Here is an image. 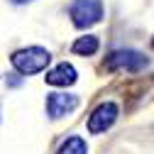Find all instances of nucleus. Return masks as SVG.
<instances>
[{"mask_svg": "<svg viewBox=\"0 0 154 154\" xmlns=\"http://www.w3.org/2000/svg\"><path fill=\"white\" fill-rule=\"evenodd\" d=\"M56 154H86V142L81 137H69Z\"/></svg>", "mask_w": 154, "mask_h": 154, "instance_id": "6e6552de", "label": "nucleus"}, {"mask_svg": "<svg viewBox=\"0 0 154 154\" xmlns=\"http://www.w3.org/2000/svg\"><path fill=\"white\" fill-rule=\"evenodd\" d=\"M76 69L71 66V64H59V66H54L49 73H47V83H51V86H73L76 83Z\"/></svg>", "mask_w": 154, "mask_h": 154, "instance_id": "423d86ee", "label": "nucleus"}, {"mask_svg": "<svg viewBox=\"0 0 154 154\" xmlns=\"http://www.w3.org/2000/svg\"><path fill=\"white\" fill-rule=\"evenodd\" d=\"M152 49H154V39H152Z\"/></svg>", "mask_w": 154, "mask_h": 154, "instance_id": "9b49d317", "label": "nucleus"}, {"mask_svg": "<svg viewBox=\"0 0 154 154\" xmlns=\"http://www.w3.org/2000/svg\"><path fill=\"white\" fill-rule=\"evenodd\" d=\"M105 66L110 71H118V69H125V71H142L147 66V56L140 54V51H132V49H118L112 51L108 59H105Z\"/></svg>", "mask_w": 154, "mask_h": 154, "instance_id": "7ed1b4c3", "label": "nucleus"}, {"mask_svg": "<svg viewBox=\"0 0 154 154\" xmlns=\"http://www.w3.org/2000/svg\"><path fill=\"white\" fill-rule=\"evenodd\" d=\"M10 3H15V5H25V3H32V0H10Z\"/></svg>", "mask_w": 154, "mask_h": 154, "instance_id": "9d476101", "label": "nucleus"}, {"mask_svg": "<svg viewBox=\"0 0 154 154\" xmlns=\"http://www.w3.org/2000/svg\"><path fill=\"white\" fill-rule=\"evenodd\" d=\"M69 15L76 27H91L95 22H100L103 17V3L100 0H73L71 8H69Z\"/></svg>", "mask_w": 154, "mask_h": 154, "instance_id": "f03ea898", "label": "nucleus"}, {"mask_svg": "<svg viewBox=\"0 0 154 154\" xmlns=\"http://www.w3.org/2000/svg\"><path fill=\"white\" fill-rule=\"evenodd\" d=\"M76 108H79V98L73 93H49V98H47V112L54 120L73 112Z\"/></svg>", "mask_w": 154, "mask_h": 154, "instance_id": "39448f33", "label": "nucleus"}, {"mask_svg": "<svg viewBox=\"0 0 154 154\" xmlns=\"http://www.w3.org/2000/svg\"><path fill=\"white\" fill-rule=\"evenodd\" d=\"M20 83H22L20 76H12V79H8V86H20Z\"/></svg>", "mask_w": 154, "mask_h": 154, "instance_id": "1a4fd4ad", "label": "nucleus"}, {"mask_svg": "<svg viewBox=\"0 0 154 154\" xmlns=\"http://www.w3.org/2000/svg\"><path fill=\"white\" fill-rule=\"evenodd\" d=\"M10 61H12V66L17 69V73L29 76V73L44 71V69L49 66V61H51V54H49L47 49H42V47H29V49L15 51Z\"/></svg>", "mask_w": 154, "mask_h": 154, "instance_id": "f257e3e1", "label": "nucleus"}, {"mask_svg": "<svg viewBox=\"0 0 154 154\" xmlns=\"http://www.w3.org/2000/svg\"><path fill=\"white\" fill-rule=\"evenodd\" d=\"M115 120H118V105L115 103H100L88 118V132H93V134L105 132Z\"/></svg>", "mask_w": 154, "mask_h": 154, "instance_id": "20e7f679", "label": "nucleus"}, {"mask_svg": "<svg viewBox=\"0 0 154 154\" xmlns=\"http://www.w3.org/2000/svg\"><path fill=\"white\" fill-rule=\"evenodd\" d=\"M71 49H73L76 54H81V56H91V54L98 51V37H93V34H88V37H79V39L73 42Z\"/></svg>", "mask_w": 154, "mask_h": 154, "instance_id": "0eeeda50", "label": "nucleus"}]
</instances>
